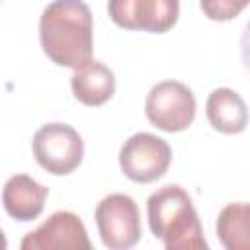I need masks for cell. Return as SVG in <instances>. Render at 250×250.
<instances>
[{
  "mask_svg": "<svg viewBox=\"0 0 250 250\" xmlns=\"http://www.w3.org/2000/svg\"><path fill=\"white\" fill-rule=\"evenodd\" d=\"M39 39L43 53L59 66L80 68L92 61L94 21L84 0H53L41 14Z\"/></svg>",
  "mask_w": 250,
  "mask_h": 250,
  "instance_id": "6da1fadb",
  "label": "cell"
},
{
  "mask_svg": "<svg viewBox=\"0 0 250 250\" xmlns=\"http://www.w3.org/2000/svg\"><path fill=\"white\" fill-rule=\"evenodd\" d=\"M146 217L150 232L166 250H207L197 211L182 186L168 184L152 191L146 199Z\"/></svg>",
  "mask_w": 250,
  "mask_h": 250,
  "instance_id": "7a4b0ae2",
  "label": "cell"
},
{
  "mask_svg": "<svg viewBox=\"0 0 250 250\" xmlns=\"http://www.w3.org/2000/svg\"><path fill=\"white\" fill-rule=\"evenodd\" d=\"M37 164L53 176L74 172L84 158V141L80 133L66 123L41 125L31 141Z\"/></svg>",
  "mask_w": 250,
  "mask_h": 250,
  "instance_id": "3957f363",
  "label": "cell"
},
{
  "mask_svg": "<svg viewBox=\"0 0 250 250\" xmlns=\"http://www.w3.org/2000/svg\"><path fill=\"white\" fill-rule=\"evenodd\" d=\"M195 96L178 80H162L154 84L145 100V113L150 125L166 133L186 131L195 119Z\"/></svg>",
  "mask_w": 250,
  "mask_h": 250,
  "instance_id": "277c9868",
  "label": "cell"
},
{
  "mask_svg": "<svg viewBox=\"0 0 250 250\" xmlns=\"http://www.w3.org/2000/svg\"><path fill=\"white\" fill-rule=\"evenodd\" d=\"M100 238L109 250H129L143 234L141 215L135 199L127 193H109L96 205Z\"/></svg>",
  "mask_w": 250,
  "mask_h": 250,
  "instance_id": "5b68a950",
  "label": "cell"
},
{
  "mask_svg": "<svg viewBox=\"0 0 250 250\" xmlns=\"http://www.w3.org/2000/svg\"><path fill=\"white\" fill-rule=\"evenodd\" d=\"M172 162L170 145L152 133L131 135L119 150V166L125 178L137 184L160 180Z\"/></svg>",
  "mask_w": 250,
  "mask_h": 250,
  "instance_id": "8992f818",
  "label": "cell"
},
{
  "mask_svg": "<svg viewBox=\"0 0 250 250\" xmlns=\"http://www.w3.org/2000/svg\"><path fill=\"white\" fill-rule=\"evenodd\" d=\"M107 14L123 29L166 33L180 18V0H107Z\"/></svg>",
  "mask_w": 250,
  "mask_h": 250,
  "instance_id": "52a82bcc",
  "label": "cell"
},
{
  "mask_svg": "<svg viewBox=\"0 0 250 250\" xmlns=\"http://www.w3.org/2000/svg\"><path fill=\"white\" fill-rule=\"evenodd\" d=\"M21 250H55V248H84L90 250L92 242L88 238L82 219L72 211H55L47 221H43L35 230L21 238Z\"/></svg>",
  "mask_w": 250,
  "mask_h": 250,
  "instance_id": "ba28073f",
  "label": "cell"
},
{
  "mask_svg": "<svg viewBox=\"0 0 250 250\" xmlns=\"http://www.w3.org/2000/svg\"><path fill=\"white\" fill-rule=\"evenodd\" d=\"M47 195L49 189L43 184L27 174H16L2 188V205L12 219L27 223L43 213Z\"/></svg>",
  "mask_w": 250,
  "mask_h": 250,
  "instance_id": "9c48e42d",
  "label": "cell"
},
{
  "mask_svg": "<svg viewBox=\"0 0 250 250\" xmlns=\"http://www.w3.org/2000/svg\"><path fill=\"white\" fill-rule=\"evenodd\" d=\"M70 88L74 98L88 105L98 107L109 102L115 94V76L109 66L100 61H88L80 68H74L70 78Z\"/></svg>",
  "mask_w": 250,
  "mask_h": 250,
  "instance_id": "30bf717a",
  "label": "cell"
},
{
  "mask_svg": "<svg viewBox=\"0 0 250 250\" xmlns=\"http://www.w3.org/2000/svg\"><path fill=\"white\" fill-rule=\"evenodd\" d=\"M209 125L225 135H238L248 125L246 102L232 88H215L205 104Z\"/></svg>",
  "mask_w": 250,
  "mask_h": 250,
  "instance_id": "8fae6325",
  "label": "cell"
},
{
  "mask_svg": "<svg viewBox=\"0 0 250 250\" xmlns=\"http://www.w3.org/2000/svg\"><path fill=\"white\" fill-rule=\"evenodd\" d=\"M217 236L227 250L250 248V205L246 201L229 203L217 217Z\"/></svg>",
  "mask_w": 250,
  "mask_h": 250,
  "instance_id": "7c38bea8",
  "label": "cell"
},
{
  "mask_svg": "<svg viewBox=\"0 0 250 250\" xmlns=\"http://www.w3.org/2000/svg\"><path fill=\"white\" fill-rule=\"evenodd\" d=\"M250 0H201L203 14L213 21H230L242 14Z\"/></svg>",
  "mask_w": 250,
  "mask_h": 250,
  "instance_id": "4fadbf2b",
  "label": "cell"
},
{
  "mask_svg": "<svg viewBox=\"0 0 250 250\" xmlns=\"http://www.w3.org/2000/svg\"><path fill=\"white\" fill-rule=\"evenodd\" d=\"M6 248H8V240H6V236H4V232L0 229V250H6Z\"/></svg>",
  "mask_w": 250,
  "mask_h": 250,
  "instance_id": "5bb4252c",
  "label": "cell"
}]
</instances>
